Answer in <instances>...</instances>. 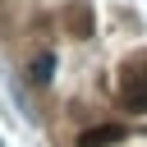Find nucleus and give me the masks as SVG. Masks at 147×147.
Masks as SVG:
<instances>
[{
	"mask_svg": "<svg viewBox=\"0 0 147 147\" xmlns=\"http://www.w3.org/2000/svg\"><path fill=\"white\" fill-rule=\"evenodd\" d=\"M124 106L129 110H147V64L142 69H124Z\"/></svg>",
	"mask_w": 147,
	"mask_h": 147,
	"instance_id": "nucleus-1",
	"label": "nucleus"
},
{
	"mask_svg": "<svg viewBox=\"0 0 147 147\" xmlns=\"http://www.w3.org/2000/svg\"><path fill=\"white\" fill-rule=\"evenodd\" d=\"M69 23H74V28L83 32V37H87V28H92V18H87V9H74V14H69Z\"/></svg>",
	"mask_w": 147,
	"mask_h": 147,
	"instance_id": "nucleus-4",
	"label": "nucleus"
},
{
	"mask_svg": "<svg viewBox=\"0 0 147 147\" xmlns=\"http://www.w3.org/2000/svg\"><path fill=\"white\" fill-rule=\"evenodd\" d=\"M115 142H124V124H96L78 133V147H115Z\"/></svg>",
	"mask_w": 147,
	"mask_h": 147,
	"instance_id": "nucleus-2",
	"label": "nucleus"
},
{
	"mask_svg": "<svg viewBox=\"0 0 147 147\" xmlns=\"http://www.w3.org/2000/svg\"><path fill=\"white\" fill-rule=\"evenodd\" d=\"M28 78H32L37 87H46V83L55 78V51H37L32 64H28Z\"/></svg>",
	"mask_w": 147,
	"mask_h": 147,
	"instance_id": "nucleus-3",
	"label": "nucleus"
}]
</instances>
